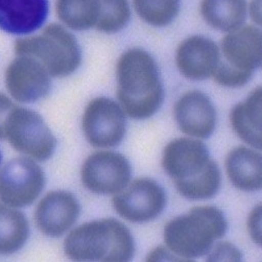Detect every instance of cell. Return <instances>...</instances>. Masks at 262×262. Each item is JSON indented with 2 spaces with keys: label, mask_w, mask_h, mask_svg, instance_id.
Returning <instances> with one entry per match:
<instances>
[{
  "label": "cell",
  "mask_w": 262,
  "mask_h": 262,
  "mask_svg": "<svg viewBox=\"0 0 262 262\" xmlns=\"http://www.w3.org/2000/svg\"><path fill=\"white\" fill-rule=\"evenodd\" d=\"M117 98L123 112L134 119H146L159 110L163 87L158 65L141 48L123 52L116 66Z\"/></svg>",
  "instance_id": "1"
},
{
  "label": "cell",
  "mask_w": 262,
  "mask_h": 262,
  "mask_svg": "<svg viewBox=\"0 0 262 262\" xmlns=\"http://www.w3.org/2000/svg\"><path fill=\"white\" fill-rule=\"evenodd\" d=\"M162 166L186 199H210L220 189V168L199 140L180 138L168 143L163 151Z\"/></svg>",
  "instance_id": "2"
},
{
  "label": "cell",
  "mask_w": 262,
  "mask_h": 262,
  "mask_svg": "<svg viewBox=\"0 0 262 262\" xmlns=\"http://www.w3.org/2000/svg\"><path fill=\"white\" fill-rule=\"evenodd\" d=\"M64 251L74 261L125 262L133 258L135 244L122 223L104 219L72 230L65 239Z\"/></svg>",
  "instance_id": "3"
},
{
  "label": "cell",
  "mask_w": 262,
  "mask_h": 262,
  "mask_svg": "<svg viewBox=\"0 0 262 262\" xmlns=\"http://www.w3.org/2000/svg\"><path fill=\"white\" fill-rule=\"evenodd\" d=\"M227 221L217 208L194 207L188 214L170 221L164 229L167 248L184 261L207 255L214 242L224 237Z\"/></svg>",
  "instance_id": "4"
},
{
  "label": "cell",
  "mask_w": 262,
  "mask_h": 262,
  "mask_svg": "<svg viewBox=\"0 0 262 262\" xmlns=\"http://www.w3.org/2000/svg\"><path fill=\"white\" fill-rule=\"evenodd\" d=\"M220 51L222 58L213 73L214 81L228 88L243 87L261 66V31L252 25L241 26L224 37Z\"/></svg>",
  "instance_id": "5"
},
{
  "label": "cell",
  "mask_w": 262,
  "mask_h": 262,
  "mask_svg": "<svg viewBox=\"0 0 262 262\" xmlns=\"http://www.w3.org/2000/svg\"><path fill=\"white\" fill-rule=\"evenodd\" d=\"M17 56H29L39 61L52 77L73 73L82 61V52L75 37L62 25L51 23L38 36L18 39Z\"/></svg>",
  "instance_id": "6"
},
{
  "label": "cell",
  "mask_w": 262,
  "mask_h": 262,
  "mask_svg": "<svg viewBox=\"0 0 262 262\" xmlns=\"http://www.w3.org/2000/svg\"><path fill=\"white\" fill-rule=\"evenodd\" d=\"M6 139L16 150L38 161L49 159L57 146V139L42 116L17 104L6 122Z\"/></svg>",
  "instance_id": "7"
},
{
  "label": "cell",
  "mask_w": 262,
  "mask_h": 262,
  "mask_svg": "<svg viewBox=\"0 0 262 262\" xmlns=\"http://www.w3.org/2000/svg\"><path fill=\"white\" fill-rule=\"evenodd\" d=\"M44 186V171L30 158L19 157L0 168V202L10 207L32 205Z\"/></svg>",
  "instance_id": "8"
},
{
  "label": "cell",
  "mask_w": 262,
  "mask_h": 262,
  "mask_svg": "<svg viewBox=\"0 0 262 262\" xmlns=\"http://www.w3.org/2000/svg\"><path fill=\"white\" fill-rule=\"evenodd\" d=\"M82 126L87 141L92 146L113 147L125 135V113L114 100L97 97L87 104Z\"/></svg>",
  "instance_id": "9"
},
{
  "label": "cell",
  "mask_w": 262,
  "mask_h": 262,
  "mask_svg": "<svg viewBox=\"0 0 262 262\" xmlns=\"http://www.w3.org/2000/svg\"><path fill=\"white\" fill-rule=\"evenodd\" d=\"M166 201V194L158 183L141 178L116 193L112 203L121 217L133 223H143L161 214Z\"/></svg>",
  "instance_id": "10"
},
{
  "label": "cell",
  "mask_w": 262,
  "mask_h": 262,
  "mask_svg": "<svg viewBox=\"0 0 262 262\" xmlns=\"http://www.w3.org/2000/svg\"><path fill=\"white\" fill-rule=\"evenodd\" d=\"M84 186L97 194H116L129 182L130 165L125 157L114 151H96L82 166Z\"/></svg>",
  "instance_id": "11"
},
{
  "label": "cell",
  "mask_w": 262,
  "mask_h": 262,
  "mask_svg": "<svg viewBox=\"0 0 262 262\" xmlns=\"http://www.w3.org/2000/svg\"><path fill=\"white\" fill-rule=\"evenodd\" d=\"M6 86L15 100L32 103L49 93L51 81L39 61L29 56H17L7 68Z\"/></svg>",
  "instance_id": "12"
},
{
  "label": "cell",
  "mask_w": 262,
  "mask_h": 262,
  "mask_svg": "<svg viewBox=\"0 0 262 262\" xmlns=\"http://www.w3.org/2000/svg\"><path fill=\"white\" fill-rule=\"evenodd\" d=\"M81 206L76 198L64 190L48 192L38 204L35 222L38 229L50 237H59L77 221Z\"/></svg>",
  "instance_id": "13"
},
{
  "label": "cell",
  "mask_w": 262,
  "mask_h": 262,
  "mask_svg": "<svg viewBox=\"0 0 262 262\" xmlns=\"http://www.w3.org/2000/svg\"><path fill=\"white\" fill-rule=\"evenodd\" d=\"M174 117L183 133L196 138H208L216 124V111L210 98L198 90L185 93L177 101Z\"/></svg>",
  "instance_id": "14"
},
{
  "label": "cell",
  "mask_w": 262,
  "mask_h": 262,
  "mask_svg": "<svg viewBox=\"0 0 262 262\" xmlns=\"http://www.w3.org/2000/svg\"><path fill=\"white\" fill-rule=\"evenodd\" d=\"M219 46L203 36H191L183 41L176 52L180 72L189 80H205L213 75L221 57Z\"/></svg>",
  "instance_id": "15"
},
{
  "label": "cell",
  "mask_w": 262,
  "mask_h": 262,
  "mask_svg": "<svg viewBox=\"0 0 262 262\" xmlns=\"http://www.w3.org/2000/svg\"><path fill=\"white\" fill-rule=\"evenodd\" d=\"M48 0H0V30L29 35L39 30L48 16Z\"/></svg>",
  "instance_id": "16"
},
{
  "label": "cell",
  "mask_w": 262,
  "mask_h": 262,
  "mask_svg": "<svg viewBox=\"0 0 262 262\" xmlns=\"http://www.w3.org/2000/svg\"><path fill=\"white\" fill-rule=\"evenodd\" d=\"M226 169L235 187L255 191L262 185V158L259 152L239 146L231 150L226 159Z\"/></svg>",
  "instance_id": "17"
},
{
  "label": "cell",
  "mask_w": 262,
  "mask_h": 262,
  "mask_svg": "<svg viewBox=\"0 0 262 262\" xmlns=\"http://www.w3.org/2000/svg\"><path fill=\"white\" fill-rule=\"evenodd\" d=\"M262 88H256L245 101L235 106L230 115L236 134L248 144L257 149L262 147Z\"/></svg>",
  "instance_id": "18"
},
{
  "label": "cell",
  "mask_w": 262,
  "mask_h": 262,
  "mask_svg": "<svg viewBox=\"0 0 262 262\" xmlns=\"http://www.w3.org/2000/svg\"><path fill=\"white\" fill-rule=\"evenodd\" d=\"M201 14L213 29L233 32L244 25L247 16L246 0H202Z\"/></svg>",
  "instance_id": "19"
},
{
  "label": "cell",
  "mask_w": 262,
  "mask_h": 262,
  "mask_svg": "<svg viewBox=\"0 0 262 262\" xmlns=\"http://www.w3.org/2000/svg\"><path fill=\"white\" fill-rule=\"evenodd\" d=\"M29 235L30 227L25 215L13 207L0 204V255L19 251Z\"/></svg>",
  "instance_id": "20"
},
{
  "label": "cell",
  "mask_w": 262,
  "mask_h": 262,
  "mask_svg": "<svg viewBox=\"0 0 262 262\" xmlns=\"http://www.w3.org/2000/svg\"><path fill=\"white\" fill-rule=\"evenodd\" d=\"M60 20L74 31H86L95 26L99 13L98 0H57Z\"/></svg>",
  "instance_id": "21"
},
{
  "label": "cell",
  "mask_w": 262,
  "mask_h": 262,
  "mask_svg": "<svg viewBox=\"0 0 262 262\" xmlns=\"http://www.w3.org/2000/svg\"><path fill=\"white\" fill-rule=\"evenodd\" d=\"M139 17L146 23L161 28L178 16L180 0H133Z\"/></svg>",
  "instance_id": "22"
},
{
  "label": "cell",
  "mask_w": 262,
  "mask_h": 262,
  "mask_svg": "<svg viewBox=\"0 0 262 262\" xmlns=\"http://www.w3.org/2000/svg\"><path fill=\"white\" fill-rule=\"evenodd\" d=\"M99 13L95 28L107 34H114L125 28L130 18L127 0H98Z\"/></svg>",
  "instance_id": "23"
},
{
  "label": "cell",
  "mask_w": 262,
  "mask_h": 262,
  "mask_svg": "<svg viewBox=\"0 0 262 262\" xmlns=\"http://www.w3.org/2000/svg\"><path fill=\"white\" fill-rule=\"evenodd\" d=\"M208 261L224 262V261H242L243 254L241 251L230 243H220L209 251Z\"/></svg>",
  "instance_id": "24"
},
{
  "label": "cell",
  "mask_w": 262,
  "mask_h": 262,
  "mask_svg": "<svg viewBox=\"0 0 262 262\" xmlns=\"http://www.w3.org/2000/svg\"><path fill=\"white\" fill-rule=\"evenodd\" d=\"M248 226L251 237L257 245L261 246V205L257 206L251 212Z\"/></svg>",
  "instance_id": "25"
},
{
  "label": "cell",
  "mask_w": 262,
  "mask_h": 262,
  "mask_svg": "<svg viewBox=\"0 0 262 262\" xmlns=\"http://www.w3.org/2000/svg\"><path fill=\"white\" fill-rule=\"evenodd\" d=\"M15 106L16 104L6 94L0 93V140L6 139V122Z\"/></svg>",
  "instance_id": "26"
},
{
  "label": "cell",
  "mask_w": 262,
  "mask_h": 262,
  "mask_svg": "<svg viewBox=\"0 0 262 262\" xmlns=\"http://www.w3.org/2000/svg\"><path fill=\"white\" fill-rule=\"evenodd\" d=\"M147 261H184L169 249L163 247L157 248L147 257Z\"/></svg>",
  "instance_id": "27"
},
{
  "label": "cell",
  "mask_w": 262,
  "mask_h": 262,
  "mask_svg": "<svg viewBox=\"0 0 262 262\" xmlns=\"http://www.w3.org/2000/svg\"><path fill=\"white\" fill-rule=\"evenodd\" d=\"M250 13L253 20L261 25V0H253L250 6Z\"/></svg>",
  "instance_id": "28"
},
{
  "label": "cell",
  "mask_w": 262,
  "mask_h": 262,
  "mask_svg": "<svg viewBox=\"0 0 262 262\" xmlns=\"http://www.w3.org/2000/svg\"><path fill=\"white\" fill-rule=\"evenodd\" d=\"M2 160H3V155L0 152V163H2Z\"/></svg>",
  "instance_id": "29"
}]
</instances>
